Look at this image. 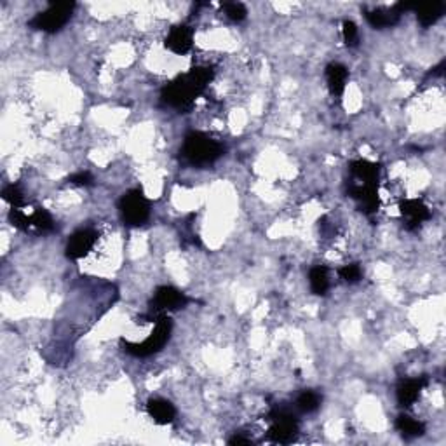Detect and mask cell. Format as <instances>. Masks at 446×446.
Listing matches in <instances>:
<instances>
[{
  "label": "cell",
  "mask_w": 446,
  "mask_h": 446,
  "mask_svg": "<svg viewBox=\"0 0 446 446\" xmlns=\"http://www.w3.org/2000/svg\"><path fill=\"white\" fill-rule=\"evenodd\" d=\"M416 19H419V23L422 25L423 28H429L441 19V16L445 14V4L443 2H438V4H431V5H416Z\"/></svg>",
  "instance_id": "obj_17"
},
{
  "label": "cell",
  "mask_w": 446,
  "mask_h": 446,
  "mask_svg": "<svg viewBox=\"0 0 446 446\" xmlns=\"http://www.w3.org/2000/svg\"><path fill=\"white\" fill-rule=\"evenodd\" d=\"M223 11H225L227 18L232 19V21H235V23H241V21H244L248 16V9L244 8L242 4H239V2L223 4Z\"/></svg>",
  "instance_id": "obj_23"
},
{
  "label": "cell",
  "mask_w": 446,
  "mask_h": 446,
  "mask_svg": "<svg viewBox=\"0 0 446 446\" xmlns=\"http://www.w3.org/2000/svg\"><path fill=\"white\" fill-rule=\"evenodd\" d=\"M213 80V70L208 67H196L185 75H180L173 82L166 84L161 91V98L166 105L178 110H189L193 99L202 95Z\"/></svg>",
  "instance_id": "obj_1"
},
{
  "label": "cell",
  "mask_w": 446,
  "mask_h": 446,
  "mask_svg": "<svg viewBox=\"0 0 446 446\" xmlns=\"http://www.w3.org/2000/svg\"><path fill=\"white\" fill-rule=\"evenodd\" d=\"M310 281V290L314 295H326V292L329 290V276L326 267H314L309 272Z\"/></svg>",
  "instance_id": "obj_19"
},
{
  "label": "cell",
  "mask_w": 446,
  "mask_h": 446,
  "mask_svg": "<svg viewBox=\"0 0 446 446\" xmlns=\"http://www.w3.org/2000/svg\"><path fill=\"white\" fill-rule=\"evenodd\" d=\"M351 171L360 182L377 183L380 166L375 163H370V161H354V163L351 164Z\"/></svg>",
  "instance_id": "obj_16"
},
{
  "label": "cell",
  "mask_w": 446,
  "mask_h": 446,
  "mask_svg": "<svg viewBox=\"0 0 446 446\" xmlns=\"http://www.w3.org/2000/svg\"><path fill=\"white\" fill-rule=\"evenodd\" d=\"M73 9H75V2H51L49 8L44 12L35 14V18L28 25L34 30L46 32V34H56V32H60L64 25L69 23Z\"/></svg>",
  "instance_id": "obj_4"
},
{
  "label": "cell",
  "mask_w": 446,
  "mask_h": 446,
  "mask_svg": "<svg viewBox=\"0 0 446 446\" xmlns=\"http://www.w3.org/2000/svg\"><path fill=\"white\" fill-rule=\"evenodd\" d=\"M342 34H344V40L349 47H355L357 44H360V34H357V27H355L354 21L345 19Z\"/></svg>",
  "instance_id": "obj_25"
},
{
  "label": "cell",
  "mask_w": 446,
  "mask_h": 446,
  "mask_svg": "<svg viewBox=\"0 0 446 446\" xmlns=\"http://www.w3.org/2000/svg\"><path fill=\"white\" fill-rule=\"evenodd\" d=\"M9 222H11L12 227L19 228V231H28V228L32 227L30 216H27L18 208H12L11 211H9Z\"/></svg>",
  "instance_id": "obj_24"
},
{
  "label": "cell",
  "mask_w": 446,
  "mask_h": 446,
  "mask_svg": "<svg viewBox=\"0 0 446 446\" xmlns=\"http://www.w3.org/2000/svg\"><path fill=\"white\" fill-rule=\"evenodd\" d=\"M427 386V378L420 377V378H406V380H401L399 386H397V403L401 406H412L416 399H419L420 392H422L423 387Z\"/></svg>",
  "instance_id": "obj_12"
},
{
  "label": "cell",
  "mask_w": 446,
  "mask_h": 446,
  "mask_svg": "<svg viewBox=\"0 0 446 446\" xmlns=\"http://www.w3.org/2000/svg\"><path fill=\"white\" fill-rule=\"evenodd\" d=\"M30 218H32V225H34V227H37L38 231L49 232V231H53V228H54L53 216H51L49 213H47L44 208L35 209L34 215H32Z\"/></svg>",
  "instance_id": "obj_21"
},
{
  "label": "cell",
  "mask_w": 446,
  "mask_h": 446,
  "mask_svg": "<svg viewBox=\"0 0 446 446\" xmlns=\"http://www.w3.org/2000/svg\"><path fill=\"white\" fill-rule=\"evenodd\" d=\"M270 425L269 432H267V439L277 445H290L295 441L296 434H298V422H296L295 415L286 410H276L270 413Z\"/></svg>",
  "instance_id": "obj_6"
},
{
  "label": "cell",
  "mask_w": 446,
  "mask_h": 446,
  "mask_svg": "<svg viewBox=\"0 0 446 446\" xmlns=\"http://www.w3.org/2000/svg\"><path fill=\"white\" fill-rule=\"evenodd\" d=\"M69 182L73 183V185H91L93 174L87 173V171H80V173L72 174V176L69 178Z\"/></svg>",
  "instance_id": "obj_27"
},
{
  "label": "cell",
  "mask_w": 446,
  "mask_h": 446,
  "mask_svg": "<svg viewBox=\"0 0 446 446\" xmlns=\"http://www.w3.org/2000/svg\"><path fill=\"white\" fill-rule=\"evenodd\" d=\"M189 303V298L185 296V293L178 292L176 287L173 286H161L157 287L155 292L154 300L150 303V318L152 316H157L161 318V312H166V310H178L183 309V307Z\"/></svg>",
  "instance_id": "obj_7"
},
{
  "label": "cell",
  "mask_w": 446,
  "mask_h": 446,
  "mask_svg": "<svg viewBox=\"0 0 446 446\" xmlns=\"http://www.w3.org/2000/svg\"><path fill=\"white\" fill-rule=\"evenodd\" d=\"M228 445H246V446H250V445H253V441H251V439H248V438H242V436H234L232 439H228Z\"/></svg>",
  "instance_id": "obj_28"
},
{
  "label": "cell",
  "mask_w": 446,
  "mask_h": 446,
  "mask_svg": "<svg viewBox=\"0 0 446 446\" xmlns=\"http://www.w3.org/2000/svg\"><path fill=\"white\" fill-rule=\"evenodd\" d=\"M193 44V30L187 25H178V27L171 28L167 34L164 46L174 54H187L192 49Z\"/></svg>",
  "instance_id": "obj_11"
},
{
  "label": "cell",
  "mask_w": 446,
  "mask_h": 446,
  "mask_svg": "<svg viewBox=\"0 0 446 446\" xmlns=\"http://www.w3.org/2000/svg\"><path fill=\"white\" fill-rule=\"evenodd\" d=\"M321 405V397L314 390H303L298 397H296V408L303 413H312L319 408Z\"/></svg>",
  "instance_id": "obj_20"
},
{
  "label": "cell",
  "mask_w": 446,
  "mask_h": 446,
  "mask_svg": "<svg viewBox=\"0 0 446 446\" xmlns=\"http://www.w3.org/2000/svg\"><path fill=\"white\" fill-rule=\"evenodd\" d=\"M403 8L397 2L392 8H377V9H366L364 11V16H366L368 23L371 25L377 30H384V28L394 27L401 19V14H403Z\"/></svg>",
  "instance_id": "obj_9"
},
{
  "label": "cell",
  "mask_w": 446,
  "mask_h": 446,
  "mask_svg": "<svg viewBox=\"0 0 446 446\" xmlns=\"http://www.w3.org/2000/svg\"><path fill=\"white\" fill-rule=\"evenodd\" d=\"M351 197H354L364 213L371 215L378 209L377 183H360L351 189Z\"/></svg>",
  "instance_id": "obj_13"
},
{
  "label": "cell",
  "mask_w": 446,
  "mask_h": 446,
  "mask_svg": "<svg viewBox=\"0 0 446 446\" xmlns=\"http://www.w3.org/2000/svg\"><path fill=\"white\" fill-rule=\"evenodd\" d=\"M122 220L132 227H140L150 218V204L141 190H129L119 200Z\"/></svg>",
  "instance_id": "obj_5"
},
{
  "label": "cell",
  "mask_w": 446,
  "mask_h": 446,
  "mask_svg": "<svg viewBox=\"0 0 446 446\" xmlns=\"http://www.w3.org/2000/svg\"><path fill=\"white\" fill-rule=\"evenodd\" d=\"M223 152L225 150H223V147L218 141L199 131L189 132L182 147L183 159L197 167L213 164L215 161H218L220 157H222Z\"/></svg>",
  "instance_id": "obj_2"
},
{
  "label": "cell",
  "mask_w": 446,
  "mask_h": 446,
  "mask_svg": "<svg viewBox=\"0 0 446 446\" xmlns=\"http://www.w3.org/2000/svg\"><path fill=\"white\" fill-rule=\"evenodd\" d=\"M399 211L403 215V218H406V227L410 231L420 227L423 222H427L431 218V211H429L427 206L423 204V200L420 199L403 200L399 204Z\"/></svg>",
  "instance_id": "obj_10"
},
{
  "label": "cell",
  "mask_w": 446,
  "mask_h": 446,
  "mask_svg": "<svg viewBox=\"0 0 446 446\" xmlns=\"http://www.w3.org/2000/svg\"><path fill=\"white\" fill-rule=\"evenodd\" d=\"M338 274H340L342 279L347 281V283H357V281L361 279V276H363L361 267L357 263L345 265V267H342V269L338 270Z\"/></svg>",
  "instance_id": "obj_26"
},
{
  "label": "cell",
  "mask_w": 446,
  "mask_h": 446,
  "mask_svg": "<svg viewBox=\"0 0 446 446\" xmlns=\"http://www.w3.org/2000/svg\"><path fill=\"white\" fill-rule=\"evenodd\" d=\"M147 412H148V415L154 419V422L161 423V425L171 423L174 420V416H176V410H174V406L171 405L169 401L159 399V397H155V399L148 401Z\"/></svg>",
  "instance_id": "obj_15"
},
{
  "label": "cell",
  "mask_w": 446,
  "mask_h": 446,
  "mask_svg": "<svg viewBox=\"0 0 446 446\" xmlns=\"http://www.w3.org/2000/svg\"><path fill=\"white\" fill-rule=\"evenodd\" d=\"M2 197H4V200L8 202V204H11L12 208H23L25 206V197H23V192L18 189L16 185H9L5 187L4 190H2Z\"/></svg>",
  "instance_id": "obj_22"
},
{
  "label": "cell",
  "mask_w": 446,
  "mask_h": 446,
  "mask_svg": "<svg viewBox=\"0 0 446 446\" xmlns=\"http://www.w3.org/2000/svg\"><path fill=\"white\" fill-rule=\"evenodd\" d=\"M96 241H98V232L93 228H80L75 234L70 235L69 242H67V258L70 260H79V258L86 257L89 251L95 248Z\"/></svg>",
  "instance_id": "obj_8"
},
{
  "label": "cell",
  "mask_w": 446,
  "mask_h": 446,
  "mask_svg": "<svg viewBox=\"0 0 446 446\" xmlns=\"http://www.w3.org/2000/svg\"><path fill=\"white\" fill-rule=\"evenodd\" d=\"M171 329H173V322H171L169 318L166 316H161L157 319V325H155L154 331L150 333V337L147 338L141 344H131V342L122 340V349H124L128 354L134 355V357H148V355L157 354L159 351H163L164 345L167 344L171 337Z\"/></svg>",
  "instance_id": "obj_3"
},
{
  "label": "cell",
  "mask_w": 446,
  "mask_h": 446,
  "mask_svg": "<svg viewBox=\"0 0 446 446\" xmlns=\"http://www.w3.org/2000/svg\"><path fill=\"white\" fill-rule=\"evenodd\" d=\"M349 79V70L340 63H329L326 67V82L333 96H340L345 91V84Z\"/></svg>",
  "instance_id": "obj_14"
},
{
  "label": "cell",
  "mask_w": 446,
  "mask_h": 446,
  "mask_svg": "<svg viewBox=\"0 0 446 446\" xmlns=\"http://www.w3.org/2000/svg\"><path fill=\"white\" fill-rule=\"evenodd\" d=\"M396 427L406 438H420L425 434V425L419 420L412 419L408 415H399L396 420Z\"/></svg>",
  "instance_id": "obj_18"
}]
</instances>
